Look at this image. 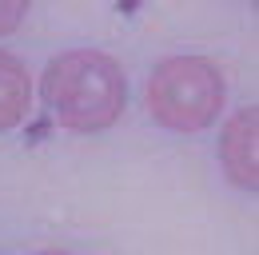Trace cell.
<instances>
[{
    "instance_id": "277c9868",
    "label": "cell",
    "mask_w": 259,
    "mask_h": 255,
    "mask_svg": "<svg viewBox=\"0 0 259 255\" xmlns=\"http://www.w3.org/2000/svg\"><path fill=\"white\" fill-rule=\"evenodd\" d=\"M28 100H32V80H28L24 64L8 52H0V132H8L24 120Z\"/></svg>"
},
{
    "instance_id": "7a4b0ae2",
    "label": "cell",
    "mask_w": 259,
    "mask_h": 255,
    "mask_svg": "<svg viewBox=\"0 0 259 255\" xmlns=\"http://www.w3.org/2000/svg\"><path fill=\"white\" fill-rule=\"evenodd\" d=\"M148 108L171 132H203L224 108V76L203 56H171L148 80Z\"/></svg>"
},
{
    "instance_id": "5b68a950",
    "label": "cell",
    "mask_w": 259,
    "mask_h": 255,
    "mask_svg": "<svg viewBox=\"0 0 259 255\" xmlns=\"http://www.w3.org/2000/svg\"><path fill=\"white\" fill-rule=\"evenodd\" d=\"M24 12H28V4H24V0H0V36L16 28V24L24 20Z\"/></svg>"
},
{
    "instance_id": "3957f363",
    "label": "cell",
    "mask_w": 259,
    "mask_h": 255,
    "mask_svg": "<svg viewBox=\"0 0 259 255\" xmlns=\"http://www.w3.org/2000/svg\"><path fill=\"white\" fill-rule=\"evenodd\" d=\"M220 159H224L231 184L243 191L259 188V108H243L227 120L220 136Z\"/></svg>"
},
{
    "instance_id": "8992f818",
    "label": "cell",
    "mask_w": 259,
    "mask_h": 255,
    "mask_svg": "<svg viewBox=\"0 0 259 255\" xmlns=\"http://www.w3.org/2000/svg\"><path fill=\"white\" fill-rule=\"evenodd\" d=\"M44 255H64V251H44Z\"/></svg>"
},
{
    "instance_id": "6da1fadb",
    "label": "cell",
    "mask_w": 259,
    "mask_h": 255,
    "mask_svg": "<svg viewBox=\"0 0 259 255\" xmlns=\"http://www.w3.org/2000/svg\"><path fill=\"white\" fill-rule=\"evenodd\" d=\"M44 104L72 132H104L120 120L128 80L124 68L96 48H76L48 64L44 72Z\"/></svg>"
}]
</instances>
